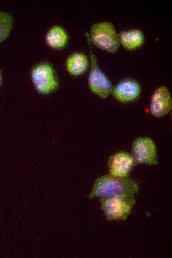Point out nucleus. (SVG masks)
<instances>
[{"label": "nucleus", "instance_id": "nucleus-1", "mask_svg": "<svg viewBox=\"0 0 172 258\" xmlns=\"http://www.w3.org/2000/svg\"><path fill=\"white\" fill-rule=\"evenodd\" d=\"M138 190L137 184L128 177L105 175L95 180L89 197H132Z\"/></svg>", "mask_w": 172, "mask_h": 258}, {"label": "nucleus", "instance_id": "nucleus-2", "mask_svg": "<svg viewBox=\"0 0 172 258\" xmlns=\"http://www.w3.org/2000/svg\"><path fill=\"white\" fill-rule=\"evenodd\" d=\"M90 40L97 47L111 53L117 51L120 46L119 35L110 22L93 24L90 28Z\"/></svg>", "mask_w": 172, "mask_h": 258}, {"label": "nucleus", "instance_id": "nucleus-3", "mask_svg": "<svg viewBox=\"0 0 172 258\" xmlns=\"http://www.w3.org/2000/svg\"><path fill=\"white\" fill-rule=\"evenodd\" d=\"M101 208L108 220H125L135 200L132 197L115 196L101 198Z\"/></svg>", "mask_w": 172, "mask_h": 258}, {"label": "nucleus", "instance_id": "nucleus-4", "mask_svg": "<svg viewBox=\"0 0 172 258\" xmlns=\"http://www.w3.org/2000/svg\"><path fill=\"white\" fill-rule=\"evenodd\" d=\"M31 76L36 89L40 93L48 94L58 87L53 69L47 63H42L34 67Z\"/></svg>", "mask_w": 172, "mask_h": 258}, {"label": "nucleus", "instance_id": "nucleus-5", "mask_svg": "<svg viewBox=\"0 0 172 258\" xmlns=\"http://www.w3.org/2000/svg\"><path fill=\"white\" fill-rule=\"evenodd\" d=\"M90 57L91 69L88 76L89 87L92 92L101 98H106L112 93V83L98 66L96 58L91 51Z\"/></svg>", "mask_w": 172, "mask_h": 258}, {"label": "nucleus", "instance_id": "nucleus-6", "mask_svg": "<svg viewBox=\"0 0 172 258\" xmlns=\"http://www.w3.org/2000/svg\"><path fill=\"white\" fill-rule=\"evenodd\" d=\"M132 156L136 164L156 165L158 163L155 144L148 137H139L134 139L132 145Z\"/></svg>", "mask_w": 172, "mask_h": 258}, {"label": "nucleus", "instance_id": "nucleus-7", "mask_svg": "<svg viewBox=\"0 0 172 258\" xmlns=\"http://www.w3.org/2000/svg\"><path fill=\"white\" fill-rule=\"evenodd\" d=\"M108 164L109 175L118 177H127L136 163L131 155L120 152L110 156Z\"/></svg>", "mask_w": 172, "mask_h": 258}, {"label": "nucleus", "instance_id": "nucleus-8", "mask_svg": "<svg viewBox=\"0 0 172 258\" xmlns=\"http://www.w3.org/2000/svg\"><path fill=\"white\" fill-rule=\"evenodd\" d=\"M171 93L165 86L157 88L152 94L150 104L151 114L160 117L168 114L172 109Z\"/></svg>", "mask_w": 172, "mask_h": 258}, {"label": "nucleus", "instance_id": "nucleus-9", "mask_svg": "<svg viewBox=\"0 0 172 258\" xmlns=\"http://www.w3.org/2000/svg\"><path fill=\"white\" fill-rule=\"evenodd\" d=\"M112 93L114 98L120 102H130L139 96L141 87L136 80L126 79L113 88Z\"/></svg>", "mask_w": 172, "mask_h": 258}, {"label": "nucleus", "instance_id": "nucleus-10", "mask_svg": "<svg viewBox=\"0 0 172 258\" xmlns=\"http://www.w3.org/2000/svg\"><path fill=\"white\" fill-rule=\"evenodd\" d=\"M120 43L128 49H135L142 44L144 41L143 32L138 29L122 31L119 35Z\"/></svg>", "mask_w": 172, "mask_h": 258}, {"label": "nucleus", "instance_id": "nucleus-11", "mask_svg": "<svg viewBox=\"0 0 172 258\" xmlns=\"http://www.w3.org/2000/svg\"><path fill=\"white\" fill-rule=\"evenodd\" d=\"M88 66V60L84 54L75 53L67 59L66 66L68 71L72 74L77 75L86 71Z\"/></svg>", "mask_w": 172, "mask_h": 258}, {"label": "nucleus", "instance_id": "nucleus-12", "mask_svg": "<svg viewBox=\"0 0 172 258\" xmlns=\"http://www.w3.org/2000/svg\"><path fill=\"white\" fill-rule=\"evenodd\" d=\"M67 38V35L64 29L57 25L51 28L46 36L48 44L56 48L63 47L66 43Z\"/></svg>", "mask_w": 172, "mask_h": 258}, {"label": "nucleus", "instance_id": "nucleus-13", "mask_svg": "<svg viewBox=\"0 0 172 258\" xmlns=\"http://www.w3.org/2000/svg\"><path fill=\"white\" fill-rule=\"evenodd\" d=\"M13 18L6 12H0V43L5 40L9 35Z\"/></svg>", "mask_w": 172, "mask_h": 258}, {"label": "nucleus", "instance_id": "nucleus-14", "mask_svg": "<svg viewBox=\"0 0 172 258\" xmlns=\"http://www.w3.org/2000/svg\"><path fill=\"white\" fill-rule=\"evenodd\" d=\"M2 75H1V72L0 70V86L1 84V83H2Z\"/></svg>", "mask_w": 172, "mask_h": 258}]
</instances>
